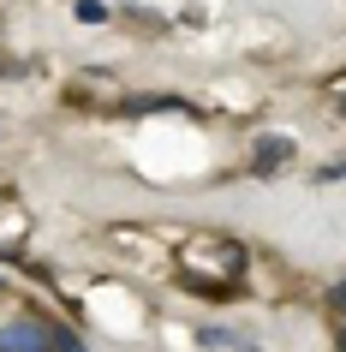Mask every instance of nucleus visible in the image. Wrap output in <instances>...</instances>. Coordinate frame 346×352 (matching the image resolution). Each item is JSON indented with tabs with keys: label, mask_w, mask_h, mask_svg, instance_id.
<instances>
[{
	"label": "nucleus",
	"mask_w": 346,
	"mask_h": 352,
	"mask_svg": "<svg viewBox=\"0 0 346 352\" xmlns=\"http://www.w3.org/2000/svg\"><path fill=\"white\" fill-rule=\"evenodd\" d=\"M0 352H54L48 346V322L42 316H19L0 329Z\"/></svg>",
	"instance_id": "1"
},
{
	"label": "nucleus",
	"mask_w": 346,
	"mask_h": 352,
	"mask_svg": "<svg viewBox=\"0 0 346 352\" xmlns=\"http://www.w3.org/2000/svg\"><path fill=\"white\" fill-rule=\"evenodd\" d=\"M281 162H292V138H274V131H269V138H257V155H251V173H257V179H269Z\"/></svg>",
	"instance_id": "2"
},
{
	"label": "nucleus",
	"mask_w": 346,
	"mask_h": 352,
	"mask_svg": "<svg viewBox=\"0 0 346 352\" xmlns=\"http://www.w3.org/2000/svg\"><path fill=\"white\" fill-rule=\"evenodd\" d=\"M197 340H203V346H215V352H251V340L233 334V329H197Z\"/></svg>",
	"instance_id": "3"
},
{
	"label": "nucleus",
	"mask_w": 346,
	"mask_h": 352,
	"mask_svg": "<svg viewBox=\"0 0 346 352\" xmlns=\"http://www.w3.org/2000/svg\"><path fill=\"white\" fill-rule=\"evenodd\" d=\"M48 346H54V352H84V340L66 334V329H48Z\"/></svg>",
	"instance_id": "4"
},
{
	"label": "nucleus",
	"mask_w": 346,
	"mask_h": 352,
	"mask_svg": "<svg viewBox=\"0 0 346 352\" xmlns=\"http://www.w3.org/2000/svg\"><path fill=\"white\" fill-rule=\"evenodd\" d=\"M78 19H84V24H102V19H108V6H102V0H78Z\"/></svg>",
	"instance_id": "5"
},
{
	"label": "nucleus",
	"mask_w": 346,
	"mask_h": 352,
	"mask_svg": "<svg viewBox=\"0 0 346 352\" xmlns=\"http://www.w3.org/2000/svg\"><path fill=\"white\" fill-rule=\"evenodd\" d=\"M340 173H346V162H328L323 167V179H340Z\"/></svg>",
	"instance_id": "6"
},
{
	"label": "nucleus",
	"mask_w": 346,
	"mask_h": 352,
	"mask_svg": "<svg viewBox=\"0 0 346 352\" xmlns=\"http://www.w3.org/2000/svg\"><path fill=\"white\" fill-rule=\"evenodd\" d=\"M334 311L346 316V280H340V287H334Z\"/></svg>",
	"instance_id": "7"
},
{
	"label": "nucleus",
	"mask_w": 346,
	"mask_h": 352,
	"mask_svg": "<svg viewBox=\"0 0 346 352\" xmlns=\"http://www.w3.org/2000/svg\"><path fill=\"white\" fill-rule=\"evenodd\" d=\"M334 346L346 352V316H340V322H334Z\"/></svg>",
	"instance_id": "8"
},
{
	"label": "nucleus",
	"mask_w": 346,
	"mask_h": 352,
	"mask_svg": "<svg viewBox=\"0 0 346 352\" xmlns=\"http://www.w3.org/2000/svg\"><path fill=\"white\" fill-rule=\"evenodd\" d=\"M0 293H6V275H0Z\"/></svg>",
	"instance_id": "9"
}]
</instances>
